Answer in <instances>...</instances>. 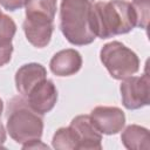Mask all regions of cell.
I'll use <instances>...</instances> for the list:
<instances>
[{
	"instance_id": "cell-6",
	"label": "cell",
	"mask_w": 150,
	"mask_h": 150,
	"mask_svg": "<svg viewBox=\"0 0 150 150\" xmlns=\"http://www.w3.org/2000/svg\"><path fill=\"white\" fill-rule=\"evenodd\" d=\"M69 128L75 137L76 149L80 150H101L102 132L93 122L90 115H79L74 117Z\"/></svg>"
},
{
	"instance_id": "cell-10",
	"label": "cell",
	"mask_w": 150,
	"mask_h": 150,
	"mask_svg": "<svg viewBox=\"0 0 150 150\" xmlns=\"http://www.w3.org/2000/svg\"><path fill=\"white\" fill-rule=\"evenodd\" d=\"M45 79H47V70L42 64L36 62L26 63L15 73L16 90L22 97H26L28 93Z\"/></svg>"
},
{
	"instance_id": "cell-15",
	"label": "cell",
	"mask_w": 150,
	"mask_h": 150,
	"mask_svg": "<svg viewBox=\"0 0 150 150\" xmlns=\"http://www.w3.org/2000/svg\"><path fill=\"white\" fill-rule=\"evenodd\" d=\"M52 145L54 149H59V150H76L75 137L70 128L67 127V128L57 129L53 136Z\"/></svg>"
},
{
	"instance_id": "cell-11",
	"label": "cell",
	"mask_w": 150,
	"mask_h": 150,
	"mask_svg": "<svg viewBox=\"0 0 150 150\" xmlns=\"http://www.w3.org/2000/svg\"><path fill=\"white\" fill-rule=\"evenodd\" d=\"M82 67L81 54L73 49H62L54 54L49 62V68L52 73L56 76H70L76 74Z\"/></svg>"
},
{
	"instance_id": "cell-22",
	"label": "cell",
	"mask_w": 150,
	"mask_h": 150,
	"mask_svg": "<svg viewBox=\"0 0 150 150\" xmlns=\"http://www.w3.org/2000/svg\"><path fill=\"white\" fill-rule=\"evenodd\" d=\"M88 1H90V2H93V1H94V0H88Z\"/></svg>"
},
{
	"instance_id": "cell-2",
	"label": "cell",
	"mask_w": 150,
	"mask_h": 150,
	"mask_svg": "<svg viewBox=\"0 0 150 150\" xmlns=\"http://www.w3.org/2000/svg\"><path fill=\"white\" fill-rule=\"evenodd\" d=\"M93 2L88 0H62L60 6V29L74 46L94 42L96 35L91 25Z\"/></svg>"
},
{
	"instance_id": "cell-5",
	"label": "cell",
	"mask_w": 150,
	"mask_h": 150,
	"mask_svg": "<svg viewBox=\"0 0 150 150\" xmlns=\"http://www.w3.org/2000/svg\"><path fill=\"white\" fill-rule=\"evenodd\" d=\"M149 75L144 73L142 76H129L122 80L120 90L122 104L129 110L141 109L150 103Z\"/></svg>"
},
{
	"instance_id": "cell-4",
	"label": "cell",
	"mask_w": 150,
	"mask_h": 150,
	"mask_svg": "<svg viewBox=\"0 0 150 150\" xmlns=\"http://www.w3.org/2000/svg\"><path fill=\"white\" fill-rule=\"evenodd\" d=\"M100 59L115 80H124L139 70L137 54L120 41L105 43L100 50Z\"/></svg>"
},
{
	"instance_id": "cell-1",
	"label": "cell",
	"mask_w": 150,
	"mask_h": 150,
	"mask_svg": "<svg viewBox=\"0 0 150 150\" xmlns=\"http://www.w3.org/2000/svg\"><path fill=\"white\" fill-rule=\"evenodd\" d=\"M91 25L96 36L109 39L127 34L136 26L131 4L125 0L98 1L91 8Z\"/></svg>"
},
{
	"instance_id": "cell-20",
	"label": "cell",
	"mask_w": 150,
	"mask_h": 150,
	"mask_svg": "<svg viewBox=\"0 0 150 150\" xmlns=\"http://www.w3.org/2000/svg\"><path fill=\"white\" fill-rule=\"evenodd\" d=\"M2 111H4V102H2V100L0 98V116H1Z\"/></svg>"
},
{
	"instance_id": "cell-12",
	"label": "cell",
	"mask_w": 150,
	"mask_h": 150,
	"mask_svg": "<svg viewBox=\"0 0 150 150\" xmlns=\"http://www.w3.org/2000/svg\"><path fill=\"white\" fill-rule=\"evenodd\" d=\"M121 141L129 150H148L150 148L149 130L137 124L128 125L122 131Z\"/></svg>"
},
{
	"instance_id": "cell-7",
	"label": "cell",
	"mask_w": 150,
	"mask_h": 150,
	"mask_svg": "<svg viewBox=\"0 0 150 150\" xmlns=\"http://www.w3.org/2000/svg\"><path fill=\"white\" fill-rule=\"evenodd\" d=\"M26 39L36 48L46 47L54 32V20L39 14H26L22 23Z\"/></svg>"
},
{
	"instance_id": "cell-14",
	"label": "cell",
	"mask_w": 150,
	"mask_h": 150,
	"mask_svg": "<svg viewBox=\"0 0 150 150\" xmlns=\"http://www.w3.org/2000/svg\"><path fill=\"white\" fill-rule=\"evenodd\" d=\"M25 7L26 14L45 15L54 20L57 9V0H27Z\"/></svg>"
},
{
	"instance_id": "cell-18",
	"label": "cell",
	"mask_w": 150,
	"mask_h": 150,
	"mask_svg": "<svg viewBox=\"0 0 150 150\" xmlns=\"http://www.w3.org/2000/svg\"><path fill=\"white\" fill-rule=\"evenodd\" d=\"M22 148L23 149H36V148H45V149H48V145L47 144H43L41 142V139H34V141H30L28 143H25L22 144Z\"/></svg>"
},
{
	"instance_id": "cell-19",
	"label": "cell",
	"mask_w": 150,
	"mask_h": 150,
	"mask_svg": "<svg viewBox=\"0 0 150 150\" xmlns=\"http://www.w3.org/2000/svg\"><path fill=\"white\" fill-rule=\"evenodd\" d=\"M6 141V130L4 124L0 122V148H4V143Z\"/></svg>"
},
{
	"instance_id": "cell-3",
	"label": "cell",
	"mask_w": 150,
	"mask_h": 150,
	"mask_svg": "<svg viewBox=\"0 0 150 150\" xmlns=\"http://www.w3.org/2000/svg\"><path fill=\"white\" fill-rule=\"evenodd\" d=\"M7 131L19 144L41 139L43 132L42 115L35 112L22 96L13 97L7 107Z\"/></svg>"
},
{
	"instance_id": "cell-17",
	"label": "cell",
	"mask_w": 150,
	"mask_h": 150,
	"mask_svg": "<svg viewBox=\"0 0 150 150\" xmlns=\"http://www.w3.org/2000/svg\"><path fill=\"white\" fill-rule=\"evenodd\" d=\"M27 0H0V5L9 12H14L16 9L22 8L26 5Z\"/></svg>"
},
{
	"instance_id": "cell-21",
	"label": "cell",
	"mask_w": 150,
	"mask_h": 150,
	"mask_svg": "<svg viewBox=\"0 0 150 150\" xmlns=\"http://www.w3.org/2000/svg\"><path fill=\"white\" fill-rule=\"evenodd\" d=\"M4 15H5V14H4V13L1 12V9H0V25H1V22H2V19H4Z\"/></svg>"
},
{
	"instance_id": "cell-13",
	"label": "cell",
	"mask_w": 150,
	"mask_h": 150,
	"mask_svg": "<svg viewBox=\"0 0 150 150\" xmlns=\"http://www.w3.org/2000/svg\"><path fill=\"white\" fill-rule=\"evenodd\" d=\"M16 33V25L8 15H4L0 25V67L7 64L11 61L13 53L12 40Z\"/></svg>"
},
{
	"instance_id": "cell-16",
	"label": "cell",
	"mask_w": 150,
	"mask_h": 150,
	"mask_svg": "<svg viewBox=\"0 0 150 150\" xmlns=\"http://www.w3.org/2000/svg\"><path fill=\"white\" fill-rule=\"evenodd\" d=\"M131 7L134 9L136 26L142 29H146L149 22L150 0H132Z\"/></svg>"
},
{
	"instance_id": "cell-8",
	"label": "cell",
	"mask_w": 150,
	"mask_h": 150,
	"mask_svg": "<svg viewBox=\"0 0 150 150\" xmlns=\"http://www.w3.org/2000/svg\"><path fill=\"white\" fill-rule=\"evenodd\" d=\"M25 98L35 112L43 116L55 107L57 101V89L52 80L45 79L38 83Z\"/></svg>"
},
{
	"instance_id": "cell-9",
	"label": "cell",
	"mask_w": 150,
	"mask_h": 150,
	"mask_svg": "<svg viewBox=\"0 0 150 150\" xmlns=\"http://www.w3.org/2000/svg\"><path fill=\"white\" fill-rule=\"evenodd\" d=\"M90 117L97 129L104 135H116L125 124V115L117 107H96L91 110Z\"/></svg>"
}]
</instances>
